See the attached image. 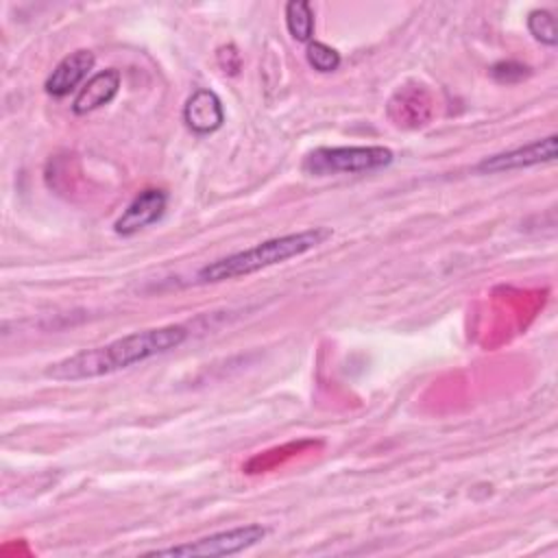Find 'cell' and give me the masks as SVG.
<instances>
[{
    "mask_svg": "<svg viewBox=\"0 0 558 558\" xmlns=\"http://www.w3.org/2000/svg\"><path fill=\"white\" fill-rule=\"evenodd\" d=\"M185 338H187V329L183 325H163V327L133 331L102 347L83 349L74 355H68L50 364L46 368V377L57 381H81V379L111 375L116 371L146 362L155 355L168 353L181 347Z\"/></svg>",
    "mask_w": 558,
    "mask_h": 558,
    "instance_id": "obj_1",
    "label": "cell"
},
{
    "mask_svg": "<svg viewBox=\"0 0 558 558\" xmlns=\"http://www.w3.org/2000/svg\"><path fill=\"white\" fill-rule=\"evenodd\" d=\"M527 31L530 35L545 44V46H556L558 44V31H556V17L547 9H534L527 15Z\"/></svg>",
    "mask_w": 558,
    "mask_h": 558,
    "instance_id": "obj_12",
    "label": "cell"
},
{
    "mask_svg": "<svg viewBox=\"0 0 558 558\" xmlns=\"http://www.w3.org/2000/svg\"><path fill=\"white\" fill-rule=\"evenodd\" d=\"M120 70L116 68H107V70H100L96 72L83 87L81 92L76 94V98L72 100V111L76 116H85V113H92L105 105H109L118 89H120Z\"/></svg>",
    "mask_w": 558,
    "mask_h": 558,
    "instance_id": "obj_9",
    "label": "cell"
},
{
    "mask_svg": "<svg viewBox=\"0 0 558 558\" xmlns=\"http://www.w3.org/2000/svg\"><path fill=\"white\" fill-rule=\"evenodd\" d=\"M94 63H96V57L92 50H74L65 54L46 78L44 83L46 92L54 98L68 96L76 85H81L87 78Z\"/></svg>",
    "mask_w": 558,
    "mask_h": 558,
    "instance_id": "obj_8",
    "label": "cell"
},
{
    "mask_svg": "<svg viewBox=\"0 0 558 558\" xmlns=\"http://www.w3.org/2000/svg\"><path fill=\"white\" fill-rule=\"evenodd\" d=\"M530 74V68L523 65V63H517V61H499L490 68V76L497 81V83H519L521 78H525Z\"/></svg>",
    "mask_w": 558,
    "mask_h": 558,
    "instance_id": "obj_14",
    "label": "cell"
},
{
    "mask_svg": "<svg viewBox=\"0 0 558 558\" xmlns=\"http://www.w3.org/2000/svg\"><path fill=\"white\" fill-rule=\"evenodd\" d=\"M305 59L316 72H333L340 65V52L323 41H310L305 48Z\"/></svg>",
    "mask_w": 558,
    "mask_h": 558,
    "instance_id": "obj_13",
    "label": "cell"
},
{
    "mask_svg": "<svg viewBox=\"0 0 558 558\" xmlns=\"http://www.w3.org/2000/svg\"><path fill=\"white\" fill-rule=\"evenodd\" d=\"M556 146H558V137L551 133V135H547L543 140H534L525 146L484 157L475 166V170L482 174H497V172L521 170V168H530V166H538V163H549L556 159Z\"/></svg>",
    "mask_w": 558,
    "mask_h": 558,
    "instance_id": "obj_5",
    "label": "cell"
},
{
    "mask_svg": "<svg viewBox=\"0 0 558 558\" xmlns=\"http://www.w3.org/2000/svg\"><path fill=\"white\" fill-rule=\"evenodd\" d=\"M266 527L259 523H248V525H238L231 530L214 532L209 536L183 543V545H172L166 549H153L146 556H183V558H196V556H233L240 554L253 545H257L266 536Z\"/></svg>",
    "mask_w": 558,
    "mask_h": 558,
    "instance_id": "obj_4",
    "label": "cell"
},
{
    "mask_svg": "<svg viewBox=\"0 0 558 558\" xmlns=\"http://www.w3.org/2000/svg\"><path fill=\"white\" fill-rule=\"evenodd\" d=\"M329 238H331V229H327V227H310L303 231L277 235V238L264 240L251 248H244V251H238V253H231L227 257L205 264L196 272V281L198 283H218V281H227V279L246 277L257 270L283 264L292 257H299V255L320 246Z\"/></svg>",
    "mask_w": 558,
    "mask_h": 558,
    "instance_id": "obj_2",
    "label": "cell"
},
{
    "mask_svg": "<svg viewBox=\"0 0 558 558\" xmlns=\"http://www.w3.org/2000/svg\"><path fill=\"white\" fill-rule=\"evenodd\" d=\"M388 113L399 126H421L429 118V98L421 87L399 89L388 102Z\"/></svg>",
    "mask_w": 558,
    "mask_h": 558,
    "instance_id": "obj_10",
    "label": "cell"
},
{
    "mask_svg": "<svg viewBox=\"0 0 558 558\" xmlns=\"http://www.w3.org/2000/svg\"><path fill=\"white\" fill-rule=\"evenodd\" d=\"M286 26L292 39L310 44L314 35V11L305 0H290L286 4Z\"/></svg>",
    "mask_w": 558,
    "mask_h": 558,
    "instance_id": "obj_11",
    "label": "cell"
},
{
    "mask_svg": "<svg viewBox=\"0 0 558 558\" xmlns=\"http://www.w3.org/2000/svg\"><path fill=\"white\" fill-rule=\"evenodd\" d=\"M183 122L196 135L218 131L225 122V109L218 94L211 89H196L183 107Z\"/></svg>",
    "mask_w": 558,
    "mask_h": 558,
    "instance_id": "obj_7",
    "label": "cell"
},
{
    "mask_svg": "<svg viewBox=\"0 0 558 558\" xmlns=\"http://www.w3.org/2000/svg\"><path fill=\"white\" fill-rule=\"evenodd\" d=\"M168 205V194L159 187L142 190L116 220L113 229L118 235H135L137 231L146 229L148 225L157 222Z\"/></svg>",
    "mask_w": 558,
    "mask_h": 558,
    "instance_id": "obj_6",
    "label": "cell"
},
{
    "mask_svg": "<svg viewBox=\"0 0 558 558\" xmlns=\"http://www.w3.org/2000/svg\"><path fill=\"white\" fill-rule=\"evenodd\" d=\"M395 153L386 146H320L303 159V172L312 177L357 174L390 166Z\"/></svg>",
    "mask_w": 558,
    "mask_h": 558,
    "instance_id": "obj_3",
    "label": "cell"
}]
</instances>
